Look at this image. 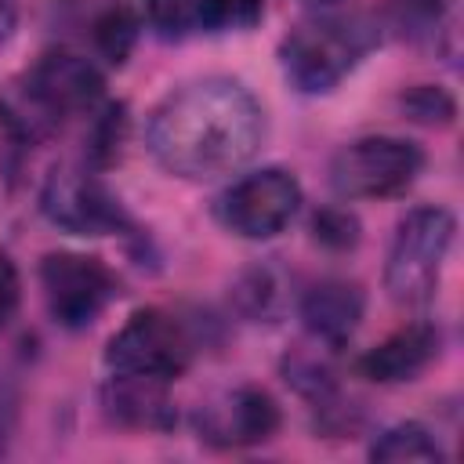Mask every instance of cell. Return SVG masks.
I'll return each mask as SVG.
<instances>
[{"label": "cell", "mask_w": 464, "mask_h": 464, "mask_svg": "<svg viewBox=\"0 0 464 464\" xmlns=\"http://www.w3.org/2000/svg\"><path fill=\"white\" fill-rule=\"evenodd\" d=\"M265 14V0H203V25L218 33L254 29Z\"/></svg>", "instance_id": "cell-18"}, {"label": "cell", "mask_w": 464, "mask_h": 464, "mask_svg": "<svg viewBox=\"0 0 464 464\" xmlns=\"http://www.w3.org/2000/svg\"><path fill=\"white\" fill-rule=\"evenodd\" d=\"M18 29V0H0V44H7Z\"/></svg>", "instance_id": "cell-22"}, {"label": "cell", "mask_w": 464, "mask_h": 464, "mask_svg": "<svg viewBox=\"0 0 464 464\" xmlns=\"http://www.w3.org/2000/svg\"><path fill=\"white\" fill-rule=\"evenodd\" d=\"M312 236L330 250H352L359 243V218L348 214L344 207H323L312 218Z\"/></svg>", "instance_id": "cell-19"}, {"label": "cell", "mask_w": 464, "mask_h": 464, "mask_svg": "<svg viewBox=\"0 0 464 464\" xmlns=\"http://www.w3.org/2000/svg\"><path fill=\"white\" fill-rule=\"evenodd\" d=\"M301 210V185L290 170L265 167L243 174L221 192L218 214L228 232L243 239H272L279 236Z\"/></svg>", "instance_id": "cell-9"}, {"label": "cell", "mask_w": 464, "mask_h": 464, "mask_svg": "<svg viewBox=\"0 0 464 464\" xmlns=\"http://www.w3.org/2000/svg\"><path fill=\"white\" fill-rule=\"evenodd\" d=\"M362 308H366V297L348 279H323V283L308 286L301 297V319H304L308 334L330 348L344 344L355 334Z\"/></svg>", "instance_id": "cell-13"}, {"label": "cell", "mask_w": 464, "mask_h": 464, "mask_svg": "<svg viewBox=\"0 0 464 464\" xmlns=\"http://www.w3.org/2000/svg\"><path fill=\"white\" fill-rule=\"evenodd\" d=\"M102 413L120 428L163 431L174 424V406L167 395V381L141 373H112L102 384Z\"/></svg>", "instance_id": "cell-11"}, {"label": "cell", "mask_w": 464, "mask_h": 464, "mask_svg": "<svg viewBox=\"0 0 464 464\" xmlns=\"http://www.w3.org/2000/svg\"><path fill=\"white\" fill-rule=\"evenodd\" d=\"M138 40V18L127 11V7H109L98 22H94V44L98 51L112 62V65H123L130 47Z\"/></svg>", "instance_id": "cell-15"}, {"label": "cell", "mask_w": 464, "mask_h": 464, "mask_svg": "<svg viewBox=\"0 0 464 464\" xmlns=\"http://www.w3.org/2000/svg\"><path fill=\"white\" fill-rule=\"evenodd\" d=\"M105 80L76 51H47L29 72L0 87V127L14 145H40L65 120L102 105Z\"/></svg>", "instance_id": "cell-2"}, {"label": "cell", "mask_w": 464, "mask_h": 464, "mask_svg": "<svg viewBox=\"0 0 464 464\" xmlns=\"http://www.w3.org/2000/svg\"><path fill=\"white\" fill-rule=\"evenodd\" d=\"M123 105H105V112L98 116L94 123V134H91V160L98 167L112 163L116 152H120V138H123Z\"/></svg>", "instance_id": "cell-20"}, {"label": "cell", "mask_w": 464, "mask_h": 464, "mask_svg": "<svg viewBox=\"0 0 464 464\" xmlns=\"http://www.w3.org/2000/svg\"><path fill=\"white\" fill-rule=\"evenodd\" d=\"M196 431L210 446H257L279 431V406L265 388L243 384L199 406Z\"/></svg>", "instance_id": "cell-10"}, {"label": "cell", "mask_w": 464, "mask_h": 464, "mask_svg": "<svg viewBox=\"0 0 464 464\" xmlns=\"http://www.w3.org/2000/svg\"><path fill=\"white\" fill-rule=\"evenodd\" d=\"M373 47V29L355 18H308L279 44L283 76L301 94L334 91Z\"/></svg>", "instance_id": "cell-3"}, {"label": "cell", "mask_w": 464, "mask_h": 464, "mask_svg": "<svg viewBox=\"0 0 464 464\" xmlns=\"http://www.w3.org/2000/svg\"><path fill=\"white\" fill-rule=\"evenodd\" d=\"M40 210L54 228L69 236H109L130 228L127 210L102 185V178L72 163H62L44 178Z\"/></svg>", "instance_id": "cell-8"}, {"label": "cell", "mask_w": 464, "mask_h": 464, "mask_svg": "<svg viewBox=\"0 0 464 464\" xmlns=\"http://www.w3.org/2000/svg\"><path fill=\"white\" fill-rule=\"evenodd\" d=\"M149 152L188 181H210L254 160L265 138L257 98L228 76H207L170 91L149 116Z\"/></svg>", "instance_id": "cell-1"}, {"label": "cell", "mask_w": 464, "mask_h": 464, "mask_svg": "<svg viewBox=\"0 0 464 464\" xmlns=\"http://www.w3.org/2000/svg\"><path fill=\"white\" fill-rule=\"evenodd\" d=\"M453 232L457 221L446 207H413L399 221L384 261V290L395 304L417 308L435 297L442 265L453 246Z\"/></svg>", "instance_id": "cell-4"}, {"label": "cell", "mask_w": 464, "mask_h": 464, "mask_svg": "<svg viewBox=\"0 0 464 464\" xmlns=\"http://www.w3.org/2000/svg\"><path fill=\"white\" fill-rule=\"evenodd\" d=\"M399 105L410 112V120L428 123V127H446V123H453V116H457L453 98H450L442 87H435V83H417V87L402 91V94H399Z\"/></svg>", "instance_id": "cell-17"}, {"label": "cell", "mask_w": 464, "mask_h": 464, "mask_svg": "<svg viewBox=\"0 0 464 464\" xmlns=\"http://www.w3.org/2000/svg\"><path fill=\"white\" fill-rule=\"evenodd\" d=\"M18 304H22V276H18L14 261L0 250V330L14 319Z\"/></svg>", "instance_id": "cell-21"}, {"label": "cell", "mask_w": 464, "mask_h": 464, "mask_svg": "<svg viewBox=\"0 0 464 464\" xmlns=\"http://www.w3.org/2000/svg\"><path fill=\"white\" fill-rule=\"evenodd\" d=\"M149 22L163 40H181L203 25V0H145Z\"/></svg>", "instance_id": "cell-16"}, {"label": "cell", "mask_w": 464, "mask_h": 464, "mask_svg": "<svg viewBox=\"0 0 464 464\" xmlns=\"http://www.w3.org/2000/svg\"><path fill=\"white\" fill-rule=\"evenodd\" d=\"M7 413H11V406H4V402H0V453H4V442H7V428H11Z\"/></svg>", "instance_id": "cell-23"}, {"label": "cell", "mask_w": 464, "mask_h": 464, "mask_svg": "<svg viewBox=\"0 0 464 464\" xmlns=\"http://www.w3.org/2000/svg\"><path fill=\"white\" fill-rule=\"evenodd\" d=\"M312 7H330V4H337V0H308Z\"/></svg>", "instance_id": "cell-24"}, {"label": "cell", "mask_w": 464, "mask_h": 464, "mask_svg": "<svg viewBox=\"0 0 464 464\" xmlns=\"http://www.w3.org/2000/svg\"><path fill=\"white\" fill-rule=\"evenodd\" d=\"M40 286L47 312L62 330L91 326L120 294V283L102 257L72 254V250L47 254L40 261Z\"/></svg>", "instance_id": "cell-7"}, {"label": "cell", "mask_w": 464, "mask_h": 464, "mask_svg": "<svg viewBox=\"0 0 464 464\" xmlns=\"http://www.w3.org/2000/svg\"><path fill=\"white\" fill-rule=\"evenodd\" d=\"M442 457H446V450L439 446V439L424 424H413V420L381 431L373 439V446H370V460H392V464H399V460H406V464H413V460H442Z\"/></svg>", "instance_id": "cell-14"}, {"label": "cell", "mask_w": 464, "mask_h": 464, "mask_svg": "<svg viewBox=\"0 0 464 464\" xmlns=\"http://www.w3.org/2000/svg\"><path fill=\"white\" fill-rule=\"evenodd\" d=\"M439 344H442V337L431 323H410V326L388 334L381 344H373L359 359V373L377 381V384L413 381L417 373H424L435 362Z\"/></svg>", "instance_id": "cell-12"}, {"label": "cell", "mask_w": 464, "mask_h": 464, "mask_svg": "<svg viewBox=\"0 0 464 464\" xmlns=\"http://www.w3.org/2000/svg\"><path fill=\"white\" fill-rule=\"evenodd\" d=\"M420 170V145L392 134H370L337 149L330 160V185L341 199H384L410 188Z\"/></svg>", "instance_id": "cell-6"}, {"label": "cell", "mask_w": 464, "mask_h": 464, "mask_svg": "<svg viewBox=\"0 0 464 464\" xmlns=\"http://www.w3.org/2000/svg\"><path fill=\"white\" fill-rule=\"evenodd\" d=\"M192 355L196 337L178 315L163 308L134 312L105 344V366L112 373H141L167 384L188 370Z\"/></svg>", "instance_id": "cell-5"}]
</instances>
